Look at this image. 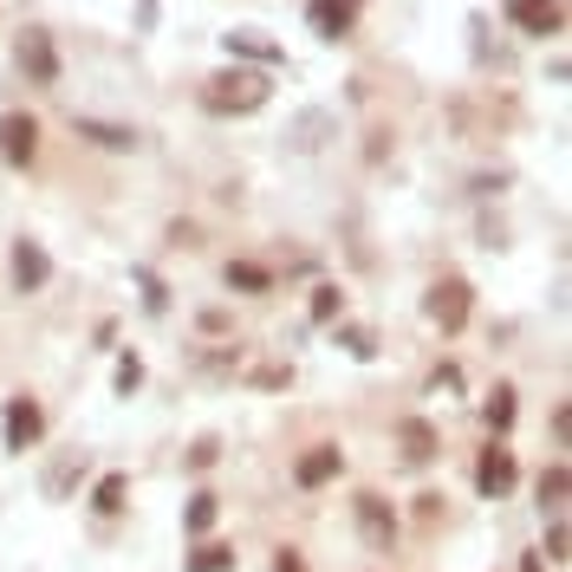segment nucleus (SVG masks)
I'll return each mask as SVG.
<instances>
[{"mask_svg": "<svg viewBox=\"0 0 572 572\" xmlns=\"http://www.w3.org/2000/svg\"><path fill=\"white\" fill-rule=\"evenodd\" d=\"M138 286H143V312H169V286L156 280L150 267H138Z\"/></svg>", "mask_w": 572, "mask_h": 572, "instance_id": "27", "label": "nucleus"}, {"mask_svg": "<svg viewBox=\"0 0 572 572\" xmlns=\"http://www.w3.org/2000/svg\"><path fill=\"white\" fill-rule=\"evenodd\" d=\"M138 20L143 26H156V0H138Z\"/></svg>", "mask_w": 572, "mask_h": 572, "instance_id": "35", "label": "nucleus"}, {"mask_svg": "<svg viewBox=\"0 0 572 572\" xmlns=\"http://www.w3.org/2000/svg\"><path fill=\"white\" fill-rule=\"evenodd\" d=\"M221 53L234 59V66H254V72H274L286 59L280 40H267L261 26H234V33H221Z\"/></svg>", "mask_w": 572, "mask_h": 572, "instance_id": "6", "label": "nucleus"}, {"mask_svg": "<svg viewBox=\"0 0 572 572\" xmlns=\"http://www.w3.org/2000/svg\"><path fill=\"white\" fill-rule=\"evenodd\" d=\"M72 138H85L91 150H111V156H131L143 143V131L138 124H118V118H85V111H78V118H72Z\"/></svg>", "mask_w": 572, "mask_h": 572, "instance_id": "10", "label": "nucleus"}, {"mask_svg": "<svg viewBox=\"0 0 572 572\" xmlns=\"http://www.w3.org/2000/svg\"><path fill=\"white\" fill-rule=\"evenodd\" d=\"M306 20H312L319 40H345V33H352V7H345V0H312Z\"/></svg>", "mask_w": 572, "mask_h": 572, "instance_id": "17", "label": "nucleus"}, {"mask_svg": "<svg viewBox=\"0 0 572 572\" xmlns=\"http://www.w3.org/2000/svg\"><path fill=\"white\" fill-rule=\"evenodd\" d=\"M566 547H572V534H566V520L553 514V527H547V547H540V560H553V566H566Z\"/></svg>", "mask_w": 572, "mask_h": 572, "instance_id": "28", "label": "nucleus"}, {"mask_svg": "<svg viewBox=\"0 0 572 572\" xmlns=\"http://www.w3.org/2000/svg\"><path fill=\"white\" fill-rule=\"evenodd\" d=\"M169 248H202V228L196 221H169Z\"/></svg>", "mask_w": 572, "mask_h": 572, "instance_id": "30", "label": "nucleus"}, {"mask_svg": "<svg viewBox=\"0 0 572 572\" xmlns=\"http://www.w3.org/2000/svg\"><path fill=\"white\" fill-rule=\"evenodd\" d=\"M91 507H98V514H124V507H131V475H124V469L98 475V488H91Z\"/></svg>", "mask_w": 572, "mask_h": 572, "instance_id": "22", "label": "nucleus"}, {"mask_svg": "<svg viewBox=\"0 0 572 572\" xmlns=\"http://www.w3.org/2000/svg\"><path fill=\"white\" fill-rule=\"evenodd\" d=\"M248 384L254 391H286L293 384V364H261V371H248Z\"/></svg>", "mask_w": 572, "mask_h": 572, "instance_id": "29", "label": "nucleus"}, {"mask_svg": "<svg viewBox=\"0 0 572 572\" xmlns=\"http://www.w3.org/2000/svg\"><path fill=\"white\" fill-rule=\"evenodd\" d=\"M13 59H20V72H26V85H40V91L59 85V46H53L46 26H26V33L13 40Z\"/></svg>", "mask_w": 572, "mask_h": 572, "instance_id": "4", "label": "nucleus"}, {"mask_svg": "<svg viewBox=\"0 0 572 572\" xmlns=\"http://www.w3.org/2000/svg\"><path fill=\"white\" fill-rule=\"evenodd\" d=\"M469 312H475V286L462 280V274H442V280L424 293V319L442 339H455V332L469 326Z\"/></svg>", "mask_w": 572, "mask_h": 572, "instance_id": "2", "label": "nucleus"}, {"mask_svg": "<svg viewBox=\"0 0 572 572\" xmlns=\"http://www.w3.org/2000/svg\"><path fill=\"white\" fill-rule=\"evenodd\" d=\"M215 462H221V436H196V442H189V455H183V469H189V475H209Z\"/></svg>", "mask_w": 572, "mask_h": 572, "instance_id": "24", "label": "nucleus"}, {"mask_svg": "<svg viewBox=\"0 0 572 572\" xmlns=\"http://www.w3.org/2000/svg\"><path fill=\"white\" fill-rule=\"evenodd\" d=\"M566 488H572L566 462H547V469H540V482H534V495H540V514H560V507H566Z\"/></svg>", "mask_w": 572, "mask_h": 572, "instance_id": "21", "label": "nucleus"}, {"mask_svg": "<svg viewBox=\"0 0 572 572\" xmlns=\"http://www.w3.org/2000/svg\"><path fill=\"white\" fill-rule=\"evenodd\" d=\"M85 475V455H66V462H53L46 469V501H66V488Z\"/></svg>", "mask_w": 572, "mask_h": 572, "instance_id": "25", "label": "nucleus"}, {"mask_svg": "<svg viewBox=\"0 0 572 572\" xmlns=\"http://www.w3.org/2000/svg\"><path fill=\"white\" fill-rule=\"evenodd\" d=\"M352 520H358V540H364L371 553H391V547H397V534H404L397 507L377 495V488H358V495H352Z\"/></svg>", "mask_w": 572, "mask_h": 572, "instance_id": "3", "label": "nucleus"}, {"mask_svg": "<svg viewBox=\"0 0 572 572\" xmlns=\"http://www.w3.org/2000/svg\"><path fill=\"white\" fill-rule=\"evenodd\" d=\"M215 520H221V495H215V488H196L189 507H183V534H189V540H209Z\"/></svg>", "mask_w": 572, "mask_h": 572, "instance_id": "16", "label": "nucleus"}, {"mask_svg": "<svg viewBox=\"0 0 572 572\" xmlns=\"http://www.w3.org/2000/svg\"><path fill=\"white\" fill-rule=\"evenodd\" d=\"M306 319H312V326H339V319H345V286L319 280L312 299H306Z\"/></svg>", "mask_w": 572, "mask_h": 572, "instance_id": "19", "label": "nucleus"}, {"mask_svg": "<svg viewBox=\"0 0 572 572\" xmlns=\"http://www.w3.org/2000/svg\"><path fill=\"white\" fill-rule=\"evenodd\" d=\"M221 280L234 286V293H248V299H261V293H274V274H267L261 261H228V267H221Z\"/></svg>", "mask_w": 572, "mask_h": 572, "instance_id": "18", "label": "nucleus"}, {"mask_svg": "<svg viewBox=\"0 0 572 572\" xmlns=\"http://www.w3.org/2000/svg\"><path fill=\"white\" fill-rule=\"evenodd\" d=\"M332 138H339V111H326V105H306V111L286 124V150H299V156L326 150Z\"/></svg>", "mask_w": 572, "mask_h": 572, "instance_id": "11", "label": "nucleus"}, {"mask_svg": "<svg viewBox=\"0 0 572 572\" xmlns=\"http://www.w3.org/2000/svg\"><path fill=\"white\" fill-rule=\"evenodd\" d=\"M267 98H274V78L254 66H228L215 78H202V111L209 118H254Z\"/></svg>", "mask_w": 572, "mask_h": 572, "instance_id": "1", "label": "nucleus"}, {"mask_svg": "<svg viewBox=\"0 0 572 572\" xmlns=\"http://www.w3.org/2000/svg\"><path fill=\"white\" fill-rule=\"evenodd\" d=\"M436 391H462V371L455 364H436Z\"/></svg>", "mask_w": 572, "mask_h": 572, "instance_id": "32", "label": "nucleus"}, {"mask_svg": "<svg viewBox=\"0 0 572 572\" xmlns=\"http://www.w3.org/2000/svg\"><path fill=\"white\" fill-rule=\"evenodd\" d=\"M507 20H514L520 33H534V40L566 33V7H560V0H507Z\"/></svg>", "mask_w": 572, "mask_h": 572, "instance_id": "13", "label": "nucleus"}, {"mask_svg": "<svg viewBox=\"0 0 572 572\" xmlns=\"http://www.w3.org/2000/svg\"><path fill=\"white\" fill-rule=\"evenodd\" d=\"M7 274H13V293H20V299H33V293H46V280H53V254H46L33 234H20L13 254H7Z\"/></svg>", "mask_w": 572, "mask_h": 572, "instance_id": "5", "label": "nucleus"}, {"mask_svg": "<svg viewBox=\"0 0 572 572\" xmlns=\"http://www.w3.org/2000/svg\"><path fill=\"white\" fill-rule=\"evenodd\" d=\"M566 436H572V410H566V404H553V442L566 449Z\"/></svg>", "mask_w": 572, "mask_h": 572, "instance_id": "31", "label": "nucleus"}, {"mask_svg": "<svg viewBox=\"0 0 572 572\" xmlns=\"http://www.w3.org/2000/svg\"><path fill=\"white\" fill-rule=\"evenodd\" d=\"M0 156H7L13 169H26V163L40 156V118H33V111H7V118H0Z\"/></svg>", "mask_w": 572, "mask_h": 572, "instance_id": "12", "label": "nucleus"}, {"mask_svg": "<svg viewBox=\"0 0 572 572\" xmlns=\"http://www.w3.org/2000/svg\"><path fill=\"white\" fill-rule=\"evenodd\" d=\"M514 417H520V391H514V384H495V391H488V404H482V424H488V436H501V442H507Z\"/></svg>", "mask_w": 572, "mask_h": 572, "instance_id": "15", "label": "nucleus"}, {"mask_svg": "<svg viewBox=\"0 0 572 572\" xmlns=\"http://www.w3.org/2000/svg\"><path fill=\"white\" fill-rule=\"evenodd\" d=\"M234 560H241V553H234L228 540H196V553L183 560V572H234Z\"/></svg>", "mask_w": 572, "mask_h": 572, "instance_id": "23", "label": "nucleus"}, {"mask_svg": "<svg viewBox=\"0 0 572 572\" xmlns=\"http://www.w3.org/2000/svg\"><path fill=\"white\" fill-rule=\"evenodd\" d=\"M274 572H306V553H293V547H280V560H274Z\"/></svg>", "mask_w": 572, "mask_h": 572, "instance_id": "34", "label": "nucleus"}, {"mask_svg": "<svg viewBox=\"0 0 572 572\" xmlns=\"http://www.w3.org/2000/svg\"><path fill=\"white\" fill-rule=\"evenodd\" d=\"M397 449H404V462H417V469H424V462H436L442 436H436L429 417H404V424H397Z\"/></svg>", "mask_w": 572, "mask_h": 572, "instance_id": "14", "label": "nucleus"}, {"mask_svg": "<svg viewBox=\"0 0 572 572\" xmlns=\"http://www.w3.org/2000/svg\"><path fill=\"white\" fill-rule=\"evenodd\" d=\"M384 138H391V131L377 124V131H371V143H364V156H371V163H384V150H391V143H384Z\"/></svg>", "mask_w": 572, "mask_h": 572, "instance_id": "33", "label": "nucleus"}, {"mask_svg": "<svg viewBox=\"0 0 572 572\" xmlns=\"http://www.w3.org/2000/svg\"><path fill=\"white\" fill-rule=\"evenodd\" d=\"M111 384H118V397H131V391L143 384V358L124 352V358H118V371H111Z\"/></svg>", "mask_w": 572, "mask_h": 572, "instance_id": "26", "label": "nucleus"}, {"mask_svg": "<svg viewBox=\"0 0 572 572\" xmlns=\"http://www.w3.org/2000/svg\"><path fill=\"white\" fill-rule=\"evenodd\" d=\"M339 475H345V449H339V442H312V449L293 462V488H306V495L332 488Z\"/></svg>", "mask_w": 572, "mask_h": 572, "instance_id": "7", "label": "nucleus"}, {"mask_svg": "<svg viewBox=\"0 0 572 572\" xmlns=\"http://www.w3.org/2000/svg\"><path fill=\"white\" fill-rule=\"evenodd\" d=\"M520 572H547V560H540V553H527V560H520Z\"/></svg>", "mask_w": 572, "mask_h": 572, "instance_id": "36", "label": "nucleus"}, {"mask_svg": "<svg viewBox=\"0 0 572 572\" xmlns=\"http://www.w3.org/2000/svg\"><path fill=\"white\" fill-rule=\"evenodd\" d=\"M520 482V469H514V449L501 442V436H488V449L475 455V495L482 501H501L507 488Z\"/></svg>", "mask_w": 572, "mask_h": 572, "instance_id": "8", "label": "nucleus"}, {"mask_svg": "<svg viewBox=\"0 0 572 572\" xmlns=\"http://www.w3.org/2000/svg\"><path fill=\"white\" fill-rule=\"evenodd\" d=\"M0 436H7V449H13V455H26V449H40V436H46V404L20 391V397L7 404V424H0Z\"/></svg>", "mask_w": 572, "mask_h": 572, "instance_id": "9", "label": "nucleus"}, {"mask_svg": "<svg viewBox=\"0 0 572 572\" xmlns=\"http://www.w3.org/2000/svg\"><path fill=\"white\" fill-rule=\"evenodd\" d=\"M332 345H339L345 358H358V364H371V358H377V332H371V326H352V319H339V326H332Z\"/></svg>", "mask_w": 572, "mask_h": 572, "instance_id": "20", "label": "nucleus"}]
</instances>
